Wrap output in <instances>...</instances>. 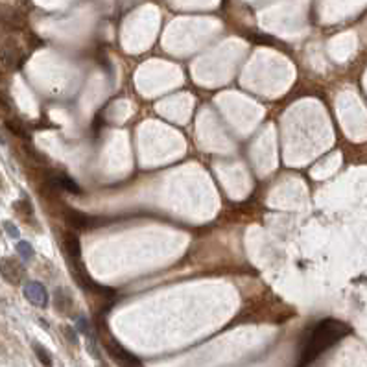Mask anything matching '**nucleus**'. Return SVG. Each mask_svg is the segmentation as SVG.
Returning <instances> with one entry per match:
<instances>
[{
  "label": "nucleus",
  "mask_w": 367,
  "mask_h": 367,
  "mask_svg": "<svg viewBox=\"0 0 367 367\" xmlns=\"http://www.w3.org/2000/svg\"><path fill=\"white\" fill-rule=\"evenodd\" d=\"M345 332H347V327L343 323L334 321V319H325V321L317 323L314 330L310 332L308 339L304 341L303 352H301V361L308 363V361L316 360L323 350L336 343Z\"/></svg>",
  "instance_id": "obj_1"
},
{
  "label": "nucleus",
  "mask_w": 367,
  "mask_h": 367,
  "mask_svg": "<svg viewBox=\"0 0 367 367\" xmlns=\"http://www.w3.org/2000/svg\"><path fill=\"white\" fill-rule=\"evenodd\" d=\"M102 347L107 350V354H109L116 363H120L122 367H140V361H138L137 356H133L126 347H122L107 330H105L102 336Z\"/></svg>",
  "instance_id": "obj_2"
},
{
  "label": "nucleus",
  "mask_w": 367,
  "mask_h": 367,
  "mask_svg": "<svg viewBox=\"0 0 367 367\" xmlns=\"http://www.w3.org/2000/svg\"><path fill=\"white\" fill-rule=\"evenodd\" d=\"M0 275L6 282L17 286L21 282H24V277H26V268H24L17 258L13 257H4L0 258Z\"/></svg>",
  "instance_id": "obj_3"
},
{
  "label": "nucleus",
  "mask_w": 367,
  "mask_h": 367,
  "mask_svg": "<svg viewBox=\"0 0 367 367\" xmlns=\"http://www.w3.org/2000/svg\"><path fill=\"white\" fill-rule=\"evenodd\" d=\"M24 292V297L28 299L30 303L37 306V308H46V304H48V292H46V288L37 281H28L24 284L23 288Z\"/></svg>",
  "instance_id": "obj_4"
},
{
  "label": "nucleus",
  "mask_w": 367,
  "mask_h": 367,
  "mask_svg": "<svg viewBox=\"0 0 367 367\" xmlns=\"http://www.w3.org/2000/svg\"><path fill=\"white\" fill-rule=\"evenodd\" d=\"M63 220L67 222V225H70L76 231L89 229V227H92V222H94L92 216L81 213V211H76L72 207H65L63 209Z\"/></svg>",
  "instance_id": "obj_5"
},
{
  "label": "nucleus",
  "mask_w": 367,
  "mask_h": 367,
  "mask_svg": "<svg viewBox=\"0 0 367 367\" xmlns=\"http://www.w3.org/2000/svg\"><path fill=\"white\" fill-rule=\"evenodd\" d=\"M61 242H63V249H65V253H67L69 262L81 260V244H80L78 235H76V231H65Z\"/></svg>",
  "instance_id": "obj_6"
},
{
  "label": "nucleus",
  "mask_w": 367,
  "mask_h": 367,
  "mask_svg": "<svg viewBox=\"0 0 367 367\" xmlns=\"http://www.w3.org/2000/svg\"><path fill=\"white\" fill-rule=\"evenodd\" d=\"M54 308L58 310L59 314H65V316H69L70 312L74 310V299H72V293L67 288H56V292H54Z\"/></svg>",
  "instance_id": "obj_7"
},
{
  "label": "nucleus",
  "mask_w": 367,
  "mask_h": 367,
  "mask_svg": "<svg viewBox=\"0 0 367 367\" xmlns=\"http://www.w3.org/2000/svg\"><path fill=\"white\" fill-rule=\"evenodd\" d=\"M0 59H2V63L10 67V69H15L19 65V61H23V54L19 50L15 45H6L0 52Z\"/></svg>",
  "instance_id": "obj_8"
},
{
  "label": "nucleus",
  "mask_w": 367,
  "mask_h": 367,
  "mask_svg": "<svg viewBox=\"0 0 367 367\" xmlns=\"http://www.w3.org/2000/svg\"><path fill=\"white\" fill-rule=\"evenodd\" d=\"M6 127L13 133V135H17V137L30 138V133H28V129H26V126H24V122L19 120V118H10V120H6Z\"/></svg>",
  "instance_id": "obj_9"
},
{
  "label": "nucleus",
  "mask_w": 367,
  "mask_h": 367,
  "mask_svg": "<svg viewBox=\"0 0 367 367\" xmlns=\"http://www.w3.org/2000/svg\"><path fill=\"white\" fill-rule=\"evenodd\" d=\"M15 211H17L21 216H24V218H34V207H32V203H30L26 198H23V200L15 201Z\"/></svg>",
  "instance_id": "obj_10"
},
{
  "label": "nucleus",
  "mask_w": 367,
  "mask_h": 367,
  "mask_svg": "<svg viewBox=\"0 0 367 367\" xmlns=\"http://www.w3.org/2000/svg\"><path fill=\"white\" fill-rule=\"evenodd\" d=\"M34 350H35V354H37V358H39V361L43 363V365L52 367V354L45 349V347H43V345L34 343Z\"/></svg>",
  "instance_id": "obj_11"
},
{
  "label": "nucleus",
  "mask_w": 367,
  "mask_h": 367,
  "mask_svg": "<svg viewBox=\"0 0 367 367\" xmlns=\"http://www.w3.org/2000/svg\"><path fill=\"white\" fill-rule=\"evenodd\" d=\"M17 253L23 260H32L35 251H34V247H32V244L21 240V242H17Z\"/></svg>",
  "instance_id": "obj_12"
},
{
  "label": "nucleus",
  "mask_w": 367,
  "mask_h": 367,
  "mask_svg": "<svg viewBox=\"0 0 367 367\" xmlns=\"http://www.w3.org/2000/svg\"><path fill=\"white\" fill-rule=\"evenodd\" d=\"M61 332H63V336L67 338V341L72 345L78 343V330H76V327H67L65 325L63 328H61Z\"/></svg>",
  "instance_id": "obj_13"
},
{
  "label": "nucleus",
  "mask_w": 367,
  "mask_h": 367,
  "mask_svg": "<svg viewBox=\"0 0 367 367\" xmlns=\"http://www.w3.org/2000/svg\"><path fill=\"white\" fill-rule=\"evenodd\" d=\"M76 330H78V332H81V334H91V330H89V321H87L85 317H78V319H76Z\"/></svg>",
  "instance_id": "obj_14"
},
{
  "label": "nucleus",
  "mask_w": 367,
  "mask_h": 367,
  "mask_svg": "<svg viewBox=\"0 0 367 367\" xmlns=\"http://www.w3.org/2000/svg\"><path fill=\"white\" fill-rule=\"evenodd\" d=\"M4 229H6V233L12 236V238H19V236H21L17 225H13L12 222H4Z\"/></svg>",
  "instance_id": "obj_15"
},
{
  "label": "nucleus",
  "mask_w": 367,
  "mask_h": 367,
  "mask_svg": "<svg viewBox=\"0 0 367 367\" xmlns=\"http://www.w3.org/2000/svg\"><path fill=\"white\" fill-rule=\"evenodd\" d=\"M0 81H2V74H0Z\"/></svg>",
  "instance_id": "obj_16"
}]
</instances>
